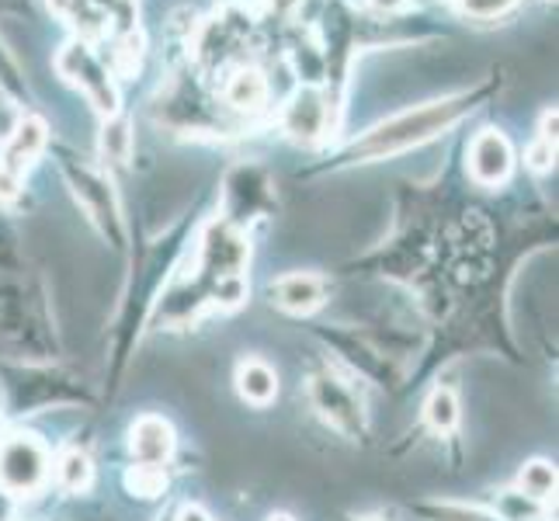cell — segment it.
<instances>
[{"label": "cell", "mask_w": 559, "mask_h": 521, "mask_svg": "<svg viewBox=\"0 0 559 521\" xmlns=\"http://www.w3.org/2000/svg\"><path fill=\"white\" fill-rule=\"evenodd\" d=\"M469 108H473L469 94H459V98H441L435 105L393 115L390 122L376 126L372 132H365L358 143H352L348 153H344V161L369 164V161H382V157H400V153L428 143V140L438 137V132H445L449 126H455Z\"/></svg>", "instance_id": "1"}, {"label": "cell", "mask_w": 559, "mask_h": 521, "mask_svg": "<svg viewBox=\"0 0 559 521\" xmlns=\"http://www.w3.org/2000/svg\"><path fill=\"white\" fill-rule=\"evenodd\" d=\"M306 396H310L313 411L344 438L358 441L365 435V407L358 393L344 379H337L331 369H320L306 379Z\"/></svg>", "instance_id": "2"}, {"label": "cell", "mask_w": 559, "mask_h": 521, "mask_svg": "<svg viewBox=\"0 0 559 521\" xmlns=\"http://www.w3.org/2000/svg\"><path fill=\"white\" fill-rule=\"evenodd\" d=\"M49 479V452L35 435H11L0 441V487L14 497H32Z\"/></svg>", "instance_id": "3"}, {"label": "cell", "mask_w": 559, "mask_h": 521, "mask_svg": "<svg viewBox=\"0 0 559 521\" xmlns=\"http://www.w3.org/2000/svg\"><path fill=\"white\" fill-rule=\"evenodd\" d=\"M67 178L73 185V196L87 212V220L102 229V237L111 240V247H122L126 237V223L119 216V205H115V191L108 185L105 174L91 170V167H67Z\"/></svg>", "instance_id": "4"}, {"label": "cell", "mask_w": 559, "mask_h": 521, "mask_svg": "<svg viewBox=\"0 0 559 521\" xmlns=\"http://www.w3.org/2000/svg\"><path fill=\"white\" fill-rule=\"evenodd\" d=\"M46 146V126L38 119H22L14 126L11 140L4 143L0 153V196H14L22 185V174L32 167V161Z\"/></svg>", "instance_id": "5"}, {"label": "cell", "mask_w": 559, "mask_h": 521, "mask_svg": "<svg viewBox=\"0 0 559 521\" xmlns=\"http://www.w3.org/2000/svg\"><path fill=\"white\" fill-rule=\"evenodd\" d=\"M60 70L70 76V81H73L76 87H81V91L87 94L94 108L105 111V115L115 111V87H111V81H108V70L102 67V60H98V56H94L87 46H81V43L67 46V49L60 52Z\"/></svg>", "instance_id": "6"}, {"label": "cell", "mask_w": 559, "mask_h": 521, "mask_svg": "<svg viewBox=\"0 0 559 521\" xmlns=\"http://www.w3.org/2000/svg\"><path fill=\"white\" fill-rule=\"evenodd\" d=\"M511 170H514V150H511L508 137H504V132H497V129H484L469 146L473 181L497 188V185H504L511 178Z\"/></svg>", "instance_id": "7"}, {"label": "cell", "mask_w": 559, "mask_h": 521, "mask_svg": "<svg viewBox=\"0 0 559 521\" xmlns=\"http://www.w3.org/2000/svg\"><path fill=\"white\" fill-rule=\"evenodd\" d=\"M175 446H178L175 428L160 414H143L129 428V452L140 466H167L170 455H175Z\"/></svg>", "instance_id": "8"}, {"label": "cell", "mask_w": 559, "mask_h": 521, "mask_svg": "<svg viewBox=\"0 0 559 521\" xmlns=\"http://www.w3.org/2000/svg\"><path fill=\"white\" fill-rule=\"evenodd\" d=\"M267 293H272V303L278 310L293 313V317H306L326 303V282L313 272H288V275L275 279Z\"/></svg>", "instance_id": "9"}, {"label": "cell", "mask_w": 559, "mask_h": 521, "mask_svg": "<svg viewBox=\"0 0 559 521\" xmlns=\"http://www.w3.org/2000/svg\"><path fill=\"white\" fill-rule=\"evenodd\" d=\"M285 132L299 143H317L331 126V105L317 91H299L293 105L285 108Z\"/></svg>", "instance_id": "10"}, {"label": "cell", "mask_w": 559, "mask_h": 521, "mask_svg": "<svg viewBox=\"0 0 559 521\" xmlns=\"http://www.w3.org/2000/svg\"><path fill=\"white\" fill-rule=\"evenodd\" d=\"M237 393L250 407H267L278 396V372L264 358L250 355L237 365Z\"/></svg>", "instance_id": "11"}, {"label": "cell", "mask_w": 559, "mask_h": 521, "mask_svg": "<svg viewBox=\"0 0 559 521\" xmlns=\"http://www.w3.org/2000/svg\"><path fill=\"white\" fill-rule=\"evenodd\" d=\"M493 518L497 521H549L552 511L546 500H535L514 487V490L493 494Z\"/></svg>", "instance_id": "12"}, {"label": "cell", "mask_w": 559, "mask_h": 521, "mask_svg": "<svg viewBox=\"0 0 559 521\" xmlns=\"http://www.w3.org/2000/svg\"><path fill=\"white\" fill-rule=\"evenodd\" d=\"M226 105H234L240 111H258L267 102V84L258 70H237L226 81Z\"/></svg>", "instance_id": "13"}, {"label": "cell", "mask_w": 559, "mask_h": 521, "mask_svg": "<svg viewBox=\"0 0 559 521\" xmlns=\"http://www.w3.org/2000/svg\"><path fill=\"white\" fill-rule=\"evenodd\" d=\"M56 479L67 494H84L94 479V466H91V455L81 449H67L60 459H56Z\"/></svg>", "instance_id": "14"}, {"label": "cell", "mask_w": 559, "mask_h": 521, "mask_svg": "<svg viewBox=\"0 0 559 521\" xmlns=\"http://www.w3.org/2000/svg\"><path fill=\"white\" fill-rule=\"evenodd\" d=\"M518 490L535 497V500H546L556 494V470L549 459H532L522 466V473H518Z\"/></svg>", "instance_id": "15"}, {"label": "cell", "mask_w": 559, "mask_h": 521, "mask_svg": "<svg viewBox=\"0 0 559 521\" xmlns=\"http://www.w3.org/2000/svg\"><path fill=\"white\" fill-rule=\"evenodd\" d=\"M424 417L438 431V435H452L459 428V400L449 386H438V390L424 403Z\"/></svg>", "instance_id": "16"}, {"label": "cell", "mask_w": 559, "mask_h": 521, "mask_svg": "<svg viewBox=\"0 0 559 521\" xmlns=\"http://www.w3.org/2000/svg\"><path fill=\"white\" fill-rule=\"evenodd\" d=\"M417 511L431 521H497L493 511L473 508V505H455V500H431V505H420Z\"/></svg>", "instance_id": "17"}, {"label": "cell", "mask_w": 559, "mask_h": 521, "mask_svg": "<svg viewBox=\"0 0 559 521\" xmlns=\"http://www.w3.org/2000/svg\"><path fill=\"white\" fill-rule=\"evenodd\" d=\"M129 487L136 490L140 497H160L167 487V466H140L129 473Z\"/></svg>", "instance_id": "18"}, {"label": "cell", "mask_w": 559, "mask_h": 521, "mask_svg": "<svg viewBox=\"0 0 559 521\" xmlns=\"http://www.w3.org/2000/svg\"><path fill=\"white\" fill-rule=\"evenodd\" d=\"M102 143H105V153H108V161L122 164V161L129 157L132 137H129V129H126L122 122H111V126H105V137H102Z\"/></svg>", "instance_id": "19"}, {"label": "cell", "mask_w": 559, "mask_h": 521, "mask_svg": "<svg viewBox=\"0 0 559 521\" xmlns=\"http://www.w3.org/2000/svg\"><path fill=\"white\" fill-rule=\"evenodd\" d=\"M518 4V0H462V8L473 17H497Z\"/></svg>", "instance_id": "20"}, {"label": "cell", "mask_w": 559, "mask_h": 521, "mask_svg": "<svg viewBox=\"0 0 559 521\" xmlns=\"http://www.w3.org/2000/svg\"><path fill=\"white\" fill-rule=\"evenodd\" d=\"M0 521H17V500L4 487H0Z\"/></svg>", "instance_id": "21"}, {"label": "cell", "mask_w": 559, "mask_h": 521, "mask_svg": "<svg viewBox=\"0 0 559 521\" xmlns=\"http://www.w3.org/2000/svg\"><path fill=\"white\" fill-rule=\"evenodd\" d=\"M175 521H212V518H209L205 508H199V505H185V508L175 514Z\"/></svg>", "instance_id": "22"}, {"label": "cell", "mask_w": 559, "mask_h": 521, "mask_svg": "<svg viewBox=\"0 0 559 521\" xmlns=\"http://www.w3.org/2000/svg\"><path fill=\"white\" fill-rule=\"evenodd\" d=\"M372 4L382 11H400V8H407V0H372Z\"/></svg>", "instance_id": "23"}, {"label": "cell", "mask_w": 559, "mask_h": 521, "mask_svg": "<svg viewBox=\"0 0 559 521\" xmlns=\"http://www.w3.org/2000/svg\"><path fill=\"white\" fill-rule=\"evenodd\" d=\"M267 521H296V518H293V514H285V511H278V514H272Z\"/></svg>", "instance_id": "24"}, {"label": "cell", "mask_w": 559, "mask_h": 521, "mask_svg": "<svg viewBox=\"0 0 559 521\" xmlns=\"http://www.w3.org/2000/svg\"><path fill=\"white\" fill-rule=\"evenodd\" d=\"M365 521H385V518H365Z\"/></svg>", "instance_id": "25"}, {"label": "cell", "mask_w": 559, "mask_h": 521, "mask_svg": "<svg viewBox=\"0 0 559 521\" xmlns=\"http://www.w3.org/2000/svg\"><path fill=\"white\" fill-rule=\"evenodd\" d=\"M160 521H175V518H170V514H167V518H160Z\"/></svg>", "instance_id": "26"}]
</instances>
